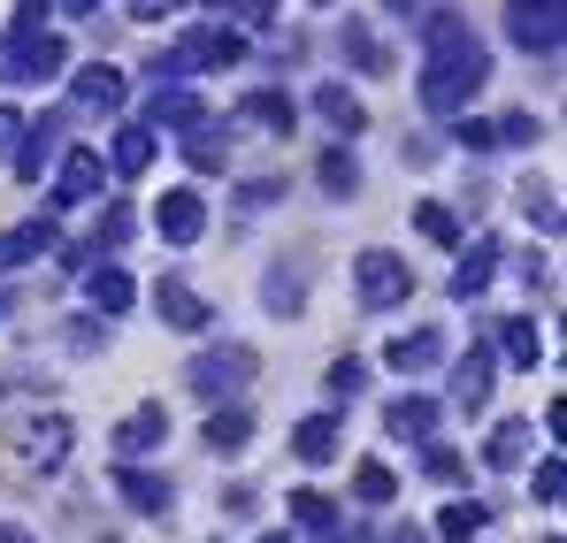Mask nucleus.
<instances>
[{
    "instance_id": "nucleus-1",
    "label": "nucleus",
    "mask_w": 567,
    "mask_h": 543,
    "mask_svg": "<svg viewBox=\"0 0 567 543\" xmlns=\"http://www.w3.org/2000/svg\"><path fill=\"white\" fill-rule=\"evenodd\" d=\"M483 85H491V54H483L468 15H453V8L422 15V85H414L422 107L430 115H461Z\"/></svg>"
},
{
    "instance_id": "nucleus-2",
    "label": "nucleus",
    "mask_w": 567,
    "mask_h": 543,
    "mask_svg": "<svg viewBox=\"0 0 567 543\" xmlns=\"http://www.w3.org/2000/svg\"><path fill=\"white\" fill-rule=\"evenodd\" d=\"M70 70V46L47 31V23H8L0 31V77L8 85H47Z\"/></svg>"
},
{
    "instance_id": "nucleus-3",
    "label": "nucleus",
    "mask_w": 567,
    "mask_h": 543,
    "mask_svg": "<svg viewBox=\"0 0 567 543\" xmlns=\"http://www.w3.org/2000/svg\"><path fill=\"white\" fill-rule=\"evenodd\" d=\"M254 375H261V361H254V345H207V353H192V367H185L192 398H207V406L238 398V390H246Z\"/></svg>"
},
{
    "instance_id": "nucleus-4",
    "label": "nucleus",
    "mask_w": 567,
    "mask_h": 543,
    "mask_svg": "<svg viewBox=\"0 0 567 543\" xmlns=\"http://www.w3.org/2000/svg\"><path fill=\"white\" fill-rule=\"evenodd\" d=\"M506 39H514L522 54H560L567 8L560 0H506Z\"/></svg>"
},
{
    "instance_id": "nucleus-5",
    "label": "nucleus",
    "mask_w": 567,
    "mask_h": 543,
    "mask_svg": "<svg viewBox=\"0 0 567 543\" xmlns=\"http://www.w3.org/2000/svg\"><path fill=\"white\" fill-rule=\"evenodd\" d=\"M353 291H361V306H369V314H383V306H399V299L414 291V269H406L399 253L369 246V253L353 261Z\"/></svg>"
},
{
    "instance_id": "nucleus-6",
    "label": "nucleus",
    "mask_w": 567,
    "mask_h": 543,
    "mask_svg": "<svg viewBox=\"0 0 567 543\" xmlns=\"http://www.w3.org/2000/svg\"><path fill=\"white\" fill-rule=\"evenodd\" d=\"M177 62L185 70H230V62H246V39L230 23H192L185 39H177Z\"/></svg>"
},
{
    "instance_id": "nucleus-7",
    "label": "nucleus",
    "mask_w": 567,
    "mask_h": 543,
    "mask_svg": "<svg viewBox=\"0 0 567 543\" xmlns=\"http://www.w3.org/2000/svg\"><path fill=\"white\" fill-rule=\"evenodd\" d=\"M115 498L131 505V513H169L177 505V490H169V474H154V467H138V459H115Z\"/></svg>"
},
{
    "instance_id": "nucleus-8",
    "label": "nucleus",
    "mask_w": 567,
    "mask_h": 543,
    "mask_svg": "<svg viewBox=\"0 0 567 543\" xmlns=\"http://www.w3.org/2000/svg\"><path fill=\"white\" fill-rule=\"evenodd\" d=\"M100 184H107V161H100L93 146H70V154H62V177L47 191V207H85Z\"/></svg>"
},
{
    "instance_id": "nucleus-9",
    "label": "nucleus",
    "mask_w": 567,
    "mask_h": 543,
    "mask_svg": "<svg viewBox=\"0 0 567 543\" xmlns=\"http://www.w3.org/2000/svg\"><path fill=\"white\" fill-rule=\"evenodd\" d=\"M154 314H162L177 337H199V330L215 322V306H207L192 283H177V275H162V283H154Z\"/></svg>"
},
{
    "instance_id": "nucleus-10",
    "label": "nucleus",
    "mask_w": 567,
    "mask_h": 543,
    "mask_svg": "<svg viewBox=\"0 0 567 543\" xmlns=\"http://www.w3.org/2000/svg\"><path fill=\"white\" fill-rule=\"evenodd\" d=\"M154 230H162L169 246H199V238H207V199H199L192 184H177V191L154 207Z\"/></svg>"
},
{
    "instance_id": "nucleus-11",
    "label": "nucleus",
    "mask_w": 567,
    "mask_h": 543,
    "mask_svg": "<svg viewBox=\"0 0 567 543\" xmlns=\"http://www.w3.org/2000/svg\"><path fill=\"white\" fill-rule=\"evenodd\" d=\"M169 445V406H131L115 421V459H146Z\"/></svg>"
},
{
    "instance_id": "nucleus-12",
    "label": "nucleus",
    "mask_w": 567,
    "mask_h": 543,
    "mask_svg": "<svg viewBox=\"0 0 567 543\" xmlns=\"http://www.w3.org/2000/svg\"><path fill=\"white\" fill-rule=\"evenodd\" d=\"M154 154H162L154 123H123V130H115V146H107L100 161H107L115 177H146V169H154Z\"/></svg>"
},
{
    "instance_id": "nucleus-13",
    "label": "nucleus",
    "mask_w": 567,
    "mask_h": 543,
    "mask_svg": "<svg viewBox=\"0 0 567 543\" xmlns=\"http://www.w3.org/2000/svg\"><path fill=\"white\" fill-rule=\"evenodd\" d=\"M383 429H391L399 445H430V437H437V398H422V390L391 398V406H383Z\"/></svg>"
},
{
    "instance_id": "nucleus-14",
    "label": "nucleus",
    "mask_w": 567,
    "mask_h": 543,
    "mask_svg": "<svg viewBox=\"0 0 567 543\" xmlns=\"http://www.w3.org/2000/svg\"><path fill=\"white\" fill-rule=\"evenodd\" d=\"M70 100H78V107H123V100H131V77H123L115 62H85V70L70 77Z\"/></svg>"
},
{
    "instance_id": "nucleus-15",
    "label": "nucleus",
    "mask_w": 567,
    "mask_h": 543,
    "mask_svg": "<svg viewBox=\"0 0 567 543\" xmlns=\"http://www.w3.org/2000/svg\"><path fill=\"white\" fill-rule=\"evenodd\" d=\"M47 253H62L54 222H16V230H0V269H31V261H47Z\"/></svg>"
},
{
    "instance_id": "nucleus-16",
    "label": "nucleus",
    "mask_w": 567,
    "mask_h": 543,
    "mask_svg": "<svg viewBox=\"0 0 567 543\" xmlns=\"http://www.w3.org/2000/svg\"><path fill=\"white\" fill-rule=\"evenodd\" d=\"M246 445H254V414H246V406H238V398H223V406H215V414H207V452H246Z\"/></svg>"
},
{
    "instance_id": "nucleus-17",
    "label": "nucleus",
    "mask_w": 567,
    "mask_h": 543,
    "mask_svg": "<svg viewBox=\"0 0 567 543\" xmlns=\"http://www.w3.org/2000/svg\"><path fill=\"white\" fill-rule=\"evenodd\" d=\"M54 138H62V123H23V138H16V154H8V169L23 184L47 177V154H54Z\"/></svg>"
},
{
    "instance_id": "nucleus-18",
    "label": "nucleus",
    "mask_w": 567,
    "mask_h": 543,
    "mask_svg": "<svg viewBox=\"0 0 567 543\" xmlns=\"http://www.w3.org/2000/svg\"><path fill=\"white\" fill-rule=\"evenodd\" d=\"M85 275V299H93L100 314H107V322H115V314H131V299H138V283H131V275L115 269V261H107V269H78Z\"/></svg>"
},
{
    "instance_id": "nucleus-19",
    "label": "nucleus",
    "mask_w": 567,
    "mask_h": 543,
    "mask_svg": "<svg viewBox=\"0 0 567 543\" xmlns=\"http://www.w3.org/2000/svg\"><path fill=\"white\" fill-rule=\"evenodd\" d=\"M315 107H322V123H330L338 138H361V130H369V107H361V92H353V85H322V92H315Z\"/></svg>"
},
{
    "instance_id": "nucleus-20",
    "label": "nucleus",
    "mask_w": 567,
    "mask_h": 543,
    "mask_svg": "<svg viewBox=\"0 0 567 543\" xmlns=\"http://www.w3.org/2000/svg\"><path fill=\"white\" fill-rule=\"evenodd\" d=\"M491 375H498V361H491V345H475V353H461V367H453V406H483L491 398Z\"/></svg>"
},
{
    "instance_id": "nucleus-21",
    "label": "nucleus",
    "mask_w": 567,
    "mask_h": 543,
    "mask_svg": "<svg viewBox=\"0 0 567 543\" xmlns=\"http://www.w3.org/2000/svg\"><path fill=\"white\" fill-rule=\"evenodd\" d=\"M238 115H246V123H261V130H277V138H291V123H299V107H291V92H277V85L246 92V100H238Z\"/></svg>"
},
{
    "instance_id": "nucleus-22",
    "label": "nucleus",
    "mask_w": 567,
    "mask_h": 543,
    "mask_svg": "<svg viewBox=\"0 0 567 543\" xmlns=\"http://www.w3.org/2000/svg\"><path fill=\"white\" fill-rule=\"evenodd\" d=\"M498 353H506L514 367H537L545 361V330H537L529 314H506V322H498Z\"/></svg>"
},
{
    "instance_id": "nucleus-23",
    "label": "nucleus",
    "mask_w": 567,
    "mask_h": 543,
    "mask_svg": "<svg viewBox=\"0 0 567 543\" xmlns=\"http://www.w3.org/2000/svg\"><path fill=\"white\" fill-rule=\"evenodd\" d=\"M23 452H31V467H47V474H54V467L70 459V421H62V414H47V421H31V437H23Z\"/></svg>"
},
{
    "instance_id": "nucleus-24",
    "label": "nucleus",
    "mask_w": 567,
    "mask_h": 543,
    "mask_svg": "<svg viewBox=\"0 0 567 543\" xmlns=\"http://www.w3.org/2000/svg\"><path fill=\"white\" fill-rule=\"evenodd\" d=\"M291 452L307 459V467H330V459H338V421H330V414H307V421L291 429Z\"/></svg>"
},
{
    "instance_id": "nucleus-25",
    "label": "nucleus",
    "mask_w": 567,
    "mask_h": 543,
    "mask_svg": "<svg viewBox=\"0 0 567 543\" xmlns=\"http://www.w3.org/2000/svg\"><path fill=\"white\" fill-rule=\"evenodd\" d=\"M491 275H498V238H475L468 253H461V269H453V299H475Z\"/></svg>"
},
{
    "instance_id": "nucleus-26",
    "label": "nucleus",
    "mask_w": 567,
    "mask_h": 543,
    "mask_svg": "<svg viewBox=\"0 0 567 543\" xmlns=\"http://www.w3.org/2000/svg\"><path fill=\"white\" fill-rule=\"evenodd\" d=\"M437 353H445V345H437V330H406V337H391V345H383V361L399 367V375H422V367H437Z\"/></svg>"
},
{
    "instance_id": "nucleus-27",
    "label": "nucleus",
    "mask_w": 567,
    "mask_h": 543,
    "mask_svg": "<svg viewBox=\"0 0 567 543\" xmlns=\"http://www.w3.org/2000/svg\"><path fill=\"white\" fill-rule=\"evenodd\" d=\"M185 161H192V169H223V161H230V146H223V123H215V115L185 123Z\"/></svg>"
},
{
    "instance_id": "nucleus-28",
    "label": "nucleus",
    "mask_w": 567,
    "mask_h": 543,
    "mask_svg": "<svg viewBox=\"0 0 567 543\" xmlns=\"http://www.w3.org/2000/svg\"><path fill=\"white\" fill-rule=\"evenodd\" d=\"M315 177H322V191H330V199H353V191H361V161H353L346 146H330V154L315 161Z\"/></svg>"
},
{
    "instance_id": "nucleus-29",
    "label": "nucleus",
    "mask_w": 567,
    "mask_h": 543,
    "mask_svg": "<svg viewBox=\"0 0 567 543\" xmlns=\"http://www.w3.org/2000/svg\"><path fill=\"white\" fill-rule=\"evenodd\" d=\"M491 529V505H445L437 513V543H475Z\"/></svg>"
},
{
    "instance_id": "nucleus-30",
    "label": "nucleus",
    "mask_w": 567,
    "mask_h": 543,
    "mask_svg": "<svg viewBox=\"0 0 567 543\" xmlns=\"http://www.w3.org/2000/svg\"><path fill=\"white\" fill-rule=\"evenodd\" d=\"M483 459H491V467H522V459H529V421H498L491 445H483Z\"/></svg>"
},
{
    "instance_id": "nucleus-31",
    "label": "nucleus",
    "mask_w": 567,
    "mask_h": 543,
    "mask_svg": "<svg viewBox=\"0 0 567 543\" xmlns=\"http://www.w3.org/2000/svg\"><path fill=\"white\" fill-rule=\"evenodd\" d=\"M414 230H422L430 246H461V215H453V207H437V199H422V207H414Z\"/></svg>"
},
{
    "instance_id": "nucleus-32",
    "label": "nucleus",
    "mask_w": 567,
    "mask_h": 543,
    "mask_svg": "<svg viewBox=\"0 0 567 543\" xmlns=\"http://www.w3.org/2000/svg\"><path fill=\"white\" fill-rule=\"evenodd\" d=\"M199 115H207V107H199L185 85H162V100H154V130H162V123H169V130H185V123H199Z\"/></svg>"
},
{
    "instance_id": "nucleus-33",
    "label": "nucleus",
    "mask_w": 567,
    "mask_h": 543,
    "mask_svg": "<svg viewBox=\"0 0 567 543\" xmlns=\"http://www.w3.org/2000/svg\"><path fill=\"white\" fill-rule=\"evenodd\" d=\"M353 490H361V505H391V490H399V474H391L383 459H361V467H353Z\"/></svg>"
},
{
    "instance_id": "nucleus-34",
    "label": "nucleus",
    "mask_w": 567,
    "mask_h": 543,
    "mask_svg": "<svg viewBox=\"0 0 567 543\" xmlns=\"http://www.w3.org/2000/svg\"><path fill=\"white\" fill-rule=\"evenodd\" d=\"M291 521H299V529H338V505H330L322 490H291Z\"/></svg>"
},
{
    "instance_id": "nucleus-35",
    "label": "nucleus",
    "mask_w": 567,
    "mask_h": 543,
    "mask_svg": "<svg viewBox=\"0 0 567 543\" xmlns=\"http://www.w3.org/2000/svg\"><path fill=\"white\" fill-rule=\"evenodd\" d=\"M261 299H269L277 314H291V306L307 299V275H299V269H277V275H269V283H261Z\"/></svg>"
},
{
    "instance_id": "nucleus-36",
    "label": "nucleus",
    "mask_w": 567,
    "mask_h": 543,
    "mask_svg": "<svg viewBox=\"0 0 567 543\" xmlns=\"http://www.w3.org/2000/svg\"><path fill=\"white\" fill-rule=\"evenodd\" d=\"M338 46H346V62H361V70H383V46H377V31H369V23H346V39H338Z\"/></svg>"
},
{
    "instance_id": "nucleus-37",
    "label": "nucleus",
    "mask_w": 567,
    "mask_h": 543,
    "mask_svg": "<svg viewBox=\"0 0 567 543\" xmlns=\"http://www.w3.org/2000/svg\"><path fill=\"white\" fill-rule=\"evenodd\" d=\"M522 215H529V222H537L545 238L560 230V207H553V191H545V184H522Z\"/></svg>"
},
{
    "instance_id": "nucleus-38",
    "label": "nucleus",
    "mask_w": 567,
    "mask_h": 543,
    "mask_svg": "<svg viewBox=\"0 0 567 543\" xmlns=\"http://www.w3.org/2000/svg\"><path fill=\"white\" fill-rule=\"evenodd\" d=\"M361 383H369V367H361V361H338V367H330V398H338V406H346V398H361Z\"/></svg>"
},
{
    "instance_id": "nucleus-39",
    "label": "nucleus",
    "mask_w": 567,
    "mask_h": 543,
    "mask_svg": "<svg viewBox=\"0 0 567 543\" xmlns=\"http://www.w3.org/2000/svg\"><path fill=\"white\" fill-rule=\"evenodd\" d=\"M491 138L498 146H537V115H506V123H491Z\"/></svg>"
},
{
    "instance_id": "nucleus-40",
    "label": "nucleus",
    "mask_w": 567,
    "mask_h": 543,
    "mask_svg": "<svg viewBox=\"0 0 567 543\" xmlns=\"http://www.w3.org/2000/svg\"><path fill=\"white\" fill-rule=\"evenodd\" d=\"M215 15H246V23H269L277 15V0H207Z\"/></svg>"
},
{
    "instance_id": "nucleus-41",
    "label": "nucleus",
    "mask_w": 567,
    "mask_h": 543,
    "mask_svg": "<svg viewBox=\"0 0 567 543\" xmlns=\"http://www.w3.org/2000/svg\"><path fill=\"white\" fill-rule=\"evenodd\" d=\"M560 490H567V467L545 459V467H537V505H560Z\"/></svg>"
},
{
    "instance_id": "nucleus-42",
    "label": "nucleus",
    "mask_w": 567,
    "mask_h": 543,
    "mask_svg": "<svg viewBox=\"0 0 567 543\" xmlns=\"http://www.w3.org/2000/svg\"><path fill=\"white\" fill-rule=\"evenodd\" d=\"M453 138H461V154H491V146H498V138H491V123H461V130H453Z\"/></svg>"
},
{
    "instance_id": "nucleus-43",
    "label": "nucleus",
    "mask_w": 567,
    "mask_h": 543,
    "mask_svg": "<svg viewBox=\"0 0 567 543\" xmlns=\"http://www.w3.org/2000/svg\"><path fill=\"white\" fill-rule=\"evenodd\" d=\"M123 238H131V207H107L100 215V246H123Z\"/></svg>"
},
{
    "instance_id": "nucleus-44",
    "label": "nucleus",
    "mask_w": 567,
    "mask_h": 543,
    "mask_svg": "<svg viewBox=\"0 0 567 543\" xmlns=\"http://www.w3.org/2000/svg\"><path fill=\"white\" fill-rule=\"evenodd\" d=\"M185 0H131V23H169Z\"/></svg>"
},
{
    "instance_id": "nucleus-45",
    "label": "nucleus",
    "mask_w": 567,
    "mask_h": 543,
    "mask_svg": "<svg viewBox=\"0 0 567 543\" xmlns=\"http://www.w3.org/2000/svg\"><path fill=\"white\" fill-rule=\"evenodd\" d=\"M16 138H23V115H16V107H0V161L16 154Z\"/></svg>"
},
{
    "instance_id": "nucleus-46",
    "label": "nucleus",
    "mask_w": 567,
    "mask_h": 543,
    "mask_svg": "<svg viewBox=\"0 0 567 543\" xmlns=\"http://www.w3.org/2000/svg\"><path fill=\"white\" fill-rule=\"evenodd\" d=\"M47 15H54V0H23L16 8V23H47Z\"/></svg>"
},
{
    "instance_id": "nucleus-47",
    "label": "nucleus",
    "mask_w": 567,
    "mask_h": 543,
    "mask_svg": "<svg viewBox=\"0 0 567 543\" xmlns=\"http://www.w3.org/2000/svg\"><path fill=\"white\" fill-rule=\"evenodd\" d=\"M62 15H100V0H54Z\"/></svg>"
},
{
    "instance_id": "nucleus-48",
    "label": "nucleus",
    "mask_w": 567,
    "mask_h": 543,
    "mask_svg": "<svg viewBox=\"0 0 567 543\" xmlns=\"http://www.w3.org/2000/svg\"><path fill=\"white\" fill-rule=\"evenodd\" d=\"M0 543H39V536H31V529H8V521H0Z\"/></svg>"
},
{
    "instance_id": "nucleus-49",
    "label": "nucleus",
    "mask_w": 567,
    "mask_h": 543,
    "mask_svg": "<svg viewBox=\"0 0 567 543\" xmlns=\"http://www.w3.org/2000/svg\"><path fill=\"white\" fill-rule=\"evenodd\" d=\"M261 543H291V529H269V536H261Z\"/></svg>"
},
{
    "instance_id": "nucleus-50",
    "label": "nucleus",
    "mask_w": 567,
    "mask_h": 543,
    "mask_svg": "<svg viewBox=\"0 0 567 543\" xmlns=\"http://www.w3.org/2000/svg\"><path fill=\"white\" fill-rule=\"evenodd\" d=\"M399 543H422V536H399Z\"/></svg>"
},
{
    "instance_id": "nucleus-51",
    "label": "nucleus",
    "mask_w": 567,
    "mask_h": 543,
    "mask_svg": "<svg viewBox=\"0 0 567 543\" xmlns=\"http://www.w3.org/2000/svg\"><path fill=\"white\" fill-rule=\"evenodd\" d=\"M545 543H560V536H545Z\"/></svg>"
},
{
    "instance_id": "nucleus-52",
    "label": "nucleus",
    "mask_w": 567,
    "mask_h": 543,
    "mask_svg": "<svg viewBox=\"0 0 567 543\" xmlns=\"http://www.w3.org/2000/svg\"><path fill=\"white\" fill-rule=\"evenodd\" d=\"M315 8H322V0H315Z\"/></svg>"
}]
</instances>
